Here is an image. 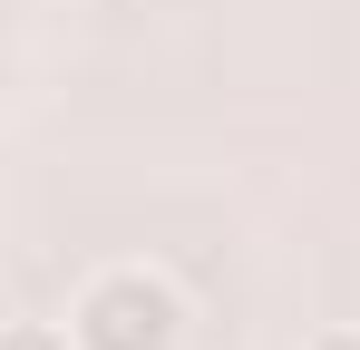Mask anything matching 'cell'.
Wrapping results in <instances>:
<instances>
[{
    "instance_id": "3957f363",
    "label": "cell",
    "mask_w": 360,
    "mask_h": 350,
    "mask_svg": "<svg viewBox=\"0 0 360 350\" xmlns=\"http://www.w3.org/2000/svg\"><path fill=\"white\" fill-rule=\"evenodd\" d=\"M311 350H360V331H321V341H311Z\"/></svg>"
},
{
    "instance_id": "7a4b0ae2",
    "label": "cell",
    "mask_w": 360,
    "mask_h": 350,
    "mask_svg": "<svg viewBox=\"0 0 360 350\" xmlns=\"http://www.w3.org/2000/svg\"><path fill=\"white\" fill-rule=\"evenodd\" d=\"M0 350H68V331H49V321H10Z\"/></svg>"
},
{
    "instance_id": "6da1fadb",
    "label": "cell",
    "mask_w": 360,
    "mask_h": 350,
    "mask_svg": "<svg viewBox=\"0 0 360 350\" xmlns=\"http://www.w3.org/2000/svg\"><path fill=\"white\" fill-rule=\"evenodd\" d=\"M185 311L156 273H98L68 311V350H176Z\"/></svg>"
}]
</instances>
